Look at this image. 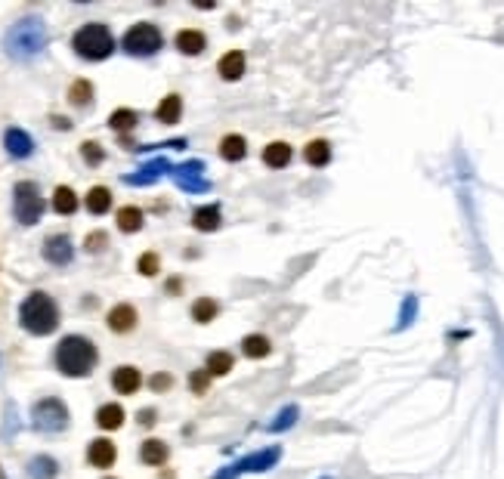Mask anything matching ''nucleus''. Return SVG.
Listing matches in <instances>:
<instances>
[{
  "instance_id": "33",
  "label": "nucleus",
  "mask_w": 504,
  "mask_h": 479,
  "mask_svg": "<svg viewBox=\"0 0 504 479\" xmlns=\"http://www.w3.org/2000/svg\"><path fill=\"white\" fill-rule=\"evenodd\" d=\"M136 269L143 275H155V273H158V254H143L139 263H136Z\"/></svg>"
},
{
  "instance_id": "26",
  "label": "nucleus",
  "mask_w": 504,
  "mask_h": 479,
  "mask_svg": "<svg viewBox=\"0 0 504 479\" xmlns=\"http://www.w3.org/2000/svg\"><path fill=\"white\" fill-rule=\"evenodd\" d=\"M118 229L121 232H139L143 229V211H139V207H121L118 211Z\"/></svg>"
},
{
  "instance_id": "15",
  "label": "nucleus",
  "mask_w": 504,
  "mask_h": 479,
  "mask_svg": "<svg viewBox=\"0 0 504 479\" xmlns=\"http://www.w3.org/2000/svg\"><path fill=\"white\" fill-rule=\"evenodd\" d=\"M217 72H220L223 81H238V77L245 74V56L238 50L226 53V56L220 59V65H217Z\"/></svg>"
},
{
  "instance_id": "39",
  "label": "nucleus",
  "mask_w": 504,
  "mask_h": 479,
  "mask_svg": "<svg viewBox=\"0 0 504 479\" xmlns=\"http://www.w3.org/2000/svg\"><path fill=\"white\" fill-rule=\"evenodd\" d=\"M53 124H56V127H62V130L72 127V124H68V118H53Z\"/></svg>"
},
{
  "instance_id": "19",
  "label": "nucleus",
  "mask_w": 504,
  "mask_h": 479,
  "mask_svg": "<svg viewBox=\"0 0 504 479\" xmlns=\"http://www.w3.org/2000/svg\"><path fill=\"white\" fill-rule=\"evenodd\" d=\"M84 201H87V211L99 216V214H105L108 207H112V192H108L105 185H93Z\"/></svg>"
},
{
  "instance_id": "18",
  "label": "nucleus",
  "mask_w": 504,
  "mask_h": 479,
  "mask_svg": "<svg viewBox=\"0 0 504 479\" xmlns=\"http://www.w3.org/2000/svg\"><path fill=\"white\" fill-rule=\"evenodd\" d=\"M192 223H195L198 232H214L217 226H220V207H217V204L198 207L195 216H192Z\"/></svg>"
},
{
  "instance_id": "9",
  "label": "nucleus",
  "mask_w": 504,
  "mask_h": 479,
  "mask_svg": "<svg viewBox=\"0 0 504 479\" xmlns=\"http://www.w3.org/2000/svg\"><path fill=\"white\" fill-rule=\"evenodd\" d=\"M72 242H68V235H50L44 244V257L53 263V266H65V263H72Z\"/></svg>"
},
{
  "instance_id": "30",
  "label": "nucleus",
  "mask_w": 504,
  "mask_h": 479,
  "mask_svg": "<svg viewBox=\"0 0 504 479\" xmlns=\"http://www.w3.org/2000/svg\"><path fill=\"white\" fill-rule=\"evenodd\" d=\"M232 371V355L229 353H211L207 355V374H229Z\"/></svg>"
},
{
  "instance_id": "25",
  "label": "nucleus",
  "mask_w": 504,
  "mask_h": 479,
  "mask_svg": "<svg viewBox=\"0 0 504 479\" xmlns=\"http://www.w3.org/2000/svg\"><path fill=\"white\" fill-rule=\"evenodd\" d=\"M306 161L313 167H322V164H328L331 161V149H328V143H325V139H313V143L306 145Z\"/></svg>"
},
{
  "instance_id": "5",
  "label": "nucleus",
  "mask_w": 504,
  "mask_h": 479,
  "mask_svg": "<svg viewBox=\"0 0 504 479\" xmlns=\"http://www.w3.org/2000/svg\"><path fill=\"white\" fill-rule=\"evenodd\" d=\"M13 211L22 226H34L44 214V198L34 183H19L13 189Z\"/></svg>"
},
{
  "instance_id": "7",
  "label": "nucleus",
  "mask_w": 504,
  "mask_h": 479,
  "mask_svg": "<svg viewBox=\"0 0 504 479\" xmlns=\"http://www.w3.org/2000/svg\"><path fill=\"white\" fill-rule=\"evenodd\" d=\"M31 417H34V427L44 433H59L65 430L68 424V408L62 405L59 399H41L34 408H31Z\"/></svg>"
},
{
  "instance_id": "14",
  "label": "nucleus",
  "mask_w": 504,
  "mask_h": 479,
  "mask_svg": "<svg viewBox=\"0 0 504 479\" xmlns=\"http://www.w3.org/2000/svg\"><path fill=\"white\" fill-rule=\"evenodd\" d=\"M205 44H207L205 34L195 28H183L180 34H176V50L186 53V56H198V53L205 50Z\"/></svg>"
},
{
  "instance_id": "36",
  "label": "nucleus",
  "mask_w": 504,
  "mask_h": 479,
  "mask_svg": "<svg viewBox=\"0 0 504 479\" xmlns=\"http://www.w3.org/2000/svg\"><path fill=\"white\" fill-rule=\"evenodd\" d=\"M207 377H211V374H207V368H205V371H195V374H192V381H189L192 390H195V393H205V390H207Z\"/></svg>"
},
{
  "instance_id": "24",
  "label": "nucleus",
  "mask_w": 504,
  "mask_h": 479,
  "mask_svg": "<svg viewBox=\"0 0 504 479\" xmlns=\"http://www.w3.org/2000/svg\"><path fill=\"white\" fill-rule=\"evenodd\" d=\"M242 353L247 355V359H263V355L269 353V340L263 334H247L242 340Z\"/></svg>"
},
{
  "instance_id": "8",
  "label": "nucleus",
  "mask_w": 504,
  "mask_h": 479,
  "mask_svg": "<svg viewBox=\"0 0 504 479\" xmlns=\"http://www.w3.org/2000/svg\"><path fill=\"white\" fill-rule=\"evenodd\" d=\"M278 461V448H266V452H257V454H247L245 461H238L232 470H226L220 479H229L232 473H257V470H269L273 464Z\"/></svg>"
},
{
  "instance_id": "2",
  "label": "nucleus",
  "mask_w": 504,
  "mask_h": 479,
  "mask_svg": "<svg viewBox=\"0 0 504 479\" xmlns=\"http://www.w3.org/2000/svg\"><path fill=\"white\" fill-rule=\"evenodd\" d=\"M19 322H22V328H25L28 334L46 337V334H53V331H56V324H59V309H56V303H53L50 294L34 291V294H28L25 303H22Z\"/></svg>"
},
{
  "instance_id": "13",
  "label": "nucleus",
  "mask_w": 504,
  "mask_h": 479,
  "mask_svg": "<svg viewBox=\"0 0 504 479\" xmlns=\"http://www.w3.org/2000/svg\"><path fill=\"white\" fill-rule=\"evenodd\" d=\"M134 324H136V309L134 306L121 303V306H115L112 313H108V328L118 331V334H127Z\"/></svg>"
},
{
  "instance_id": "28",
  "label": "nucleus",
  "mask_w": 504,
  "mask_h": 479,
  "mask_svg": "<svg viewBox=\"0 0 504 479\" xmlns=\"http://www.w3.org/2000/svg\"><path fill=\"white\" fill-rule=\"evenodd\" d=\"M56 470H59L56 461L46 458V454H44V458L31 461V476H34V479H56Z\"/></svg>"
},
{
  "instance_id": "11",
  "label": "nucleus",
  "mask_w": 504,
  "mask_h": 479,
  "mask_svg": "<svg viewBox=\"0 0 504 479\" xmlns=\"http://www.w3.org/2000/svg\"><path fill=\"white\" fill-rule=\"evenodd\" d=\"M4 145H6V152L13 155V158H28L31 149H34V143H31V136L25 133V130H19V127H10L4 133Z\"/></svg>"
},
{
  "instance_id": "12",
  "label": "nucleus",
  "mask_w": 504,
  "mask_h": 479,
  "mask_svg": "<svg viewBox=\"0 0 504 479\" xmlns=\"http://www.w3.org/2000/svg\"><path fill=\"white\" fill-rule=\"evenodd\" d=\"M139 383H143V377H139V371H136L134 365H121V368H115L112 386L121 393V396H130V393H136V390H139Z\"/></svg>"
},
{
  "instance_id": "23",
  "label": "nucleus",
  "mask_w": 504,
  "mask_h": 479,
  "mask_svg": "<svg viewBox=\"0 0 504 479\" xmlns=\"http://www.w3.org/2000/svg\"><path fill=\"white\" fill-rule=\"evenodd\" d=\"M53 207H56V214H75L77 211V195L68 185H59L56 192H53Z\"/></svg>"
},
{
  "instance_id": "29",
  "label": "nucleus",
  "mask_w": 504,
  "mask_h": 479,
  "mask_svg": "<svg viewBox=\"0 0 504 479\" xmlns=\"http://www.w3.org/2000/svg\"><path fill=\"white\" fill-rule=\"evenodd\" d=\"M214 315H217V303L211 297H201V300H195V306H192V319L195 322H214Z\"/></svg>"
},
{
  "instance_id": "10",
  "label": "nucleus",
  "mask_w": 504,
  "mask_h": 479,
  "mask_svg": "<svg viewBox=\"0 0 504 479\" xmlns=\"http://www.w3.org/2000/svg\"><path fill=\"white\" fill-rule=\"evenodd\" d=\"M115 458H118V452H115V442H108V439H93L90 448H87V461L99 470L112 467Z\"/></svg>"
},
{
  "instance_id": "37",
  "label": "nucleus",
  "mask_w": 504,
  "mask_h": 479,
  "mask_svg": "<svg viewBox=\"0 0 504 479\" xmlns=\"http://www.w3.org/2000/svg\"><path fill=\"white\" fill-rule=\"evenodd\" d=\"M170 383H174L170 374H155L152 377V390H170Z\"/></svg>"
},
{
  "instance_id": "22",
  "label": "nucleus",
  "mask_w": 504,
  "mask_h": 479,
  "mask_svg": "<svg viewBox=\"0 0 504 479\" xmlns=\"http://www.w3.org/2000/svg\"><path fill=\"white\" fill-rule=\"evenodd\" d=\"M245 152H247V143L238 133H229V136H223V143H220V155L226 161H242L245 158Z\"/></svg>"
},
{
  "instance_id": "40",
  "label": "nucleus",
  "mask_w": 504,
  "mask_h": 479,
  "mask_svg": "<svg viewBox=\"0 0 504 479\" xmlns=\"http://www.w3.org/2000/svg\"><path fill=\"white\" fill-rule=\"evenodd\" d=\"M105 479H112V476H105Z\"/></svg>"
},
{
  "instance_id": "17",
  "label": "nucleus",
  "mask_w": 504,
  "mask_h": 479,
  "mask_svg": "<svg viewBox=\"0 0 504 479\" xmlns=\"http://www.w3.org/2000/svg\"><path fill=\"white\" fill-rule=\"evenodd\" d=\"M180 114H183V99L176 96V93H170V96L161 99L155 118H158L161 124H176V121H180Z\"/></svg>"
},
{
  "instance_id": "27",
  "label": "nucleus",
  "mask_w": 504,
  "mask_h": 479,
  "mask_svg": "<svg viewBox=\"0 0 504 479\" xmlns=\"http://www.w3.org/2000/svg\"><path fill=\"white\" fill-rule=\"evenodd\" d=\"M136 112L134 108H118V112H112V118H108V124H112V130H134L136 127Z\"/></svg>"
},
{
  "instance_id": "21",
  "label": "nucleus",
  "mask_w": 504,
  "mask_h": 479,
  "mask_svg": "<svg viewBox=\"0 0 504 479\" xmlns=\"http://www.w3.org/2000/svg\"><path fill=\"white\" fill-rule=\"evenodd\" d=\"M96 424L103 430H118L121 424H124V408L121 405H115V402H108V405H103L96 412Z\"/></svg>"
},
{
  "instance_id": "20",
  "label": "nucleus",
  "mask_w": 504,
  "mask_h": 479,
  "mask_svg": "<svg viewBox=\"0 0 504 479\" xmlns=\"http://www.w3.org/2000/svg\"><path fill=\"white\" fill-rule=\"evenodd\" d=\"M291 161V145L288 143H269L263 149V164L269 167H285Z\"/></svg>"
},
{
  "instance_id": "38",
  "label": "nucleus",
  "mask_w": 504,
  "mask_h": 479,
  "mask_svg": "<svg viewBox=\"0 0 504 479\" xmlns=\"http://www.w3.org/2000/svg\"><path fill=\"white\" fill-rule=\"evenodd\" d=\"M139 424H143V427H152V424H155V412H152V408L139 412Z\"/></svg>"
},
{
  "instance_id": "32",
  "label": "nucleus",
  "mask_w": 504,
  "mask_h": 479,
  "mask_svg": "<svg viewBox=\"0 0 504 479\" xmlns=\"http://www.w3.org/2000/svg\"><path fill=\"white\" fill-rule=\"evenodd\" d=\"M81 155H84V161H87V164H103V145L99 143H84L81 145Z\"/></svg>"
},
{
  "instance_id": "31",
  "label": "nucleus",
  "mask_w": 504,
  "mask_h": 479,
  "mask_svg": "<svg viewBox=\"0 0 504 479\" xmlns=\"http://www.w3.org/2000/svg\"><path fill=\"white\" fill-rule=\"evenodd\" d=\"M68 99H72L75 105H87L93 99V84L90 81H75L72 90H68Z\"/></svg>"
},
{
  "instance_id": "34",
  "label": "nucleus",
  "mask_w": 504,
  "mask_h": 479,
  "mask_svg": "<svg viewBox=\"0 0 504 479\" xmlns=\"http://www.w3.org/2000/svg\"><path fill=\"white\" fill-rule=\"evenodd\" d=\"M294 417H297V408H294V405H291V408H285V412L278 414L273 424H269V430H285V427H291Z\"/></svg>"
},
{
  "instance_id": "35",
  "label": "nucleus",
  "mask_w": 504,
  "mask_h": 479,
  "mask_svg": "<svg viewBox=\"0 0 504 479\" xmlns=\"http://www.w3.org/2000/svg\"><path fill=\"white\" fill-rule=\"evenodd\" d=\"M105 242H108V238L103 235V232H93V235H87V242H84V247L96 254V251H103V244H105Z\"/></svg>"
},
{
  "instance_id": "16",
  "label": "nucleus",
  "mask_w": 504,
  "mask_h": 479,
  "mask_svg": "<svg viewBox=\"0 0 504 479\" xmlns=\"http://www.w3.org/2000/svg\"><path fill=\"white\" fill-rule=\"evenodd\" d=\"M139 458H143V464H149V467H161V464L167 461V445L161 442V439H146L143 448H139Z\"/></svg>"
},
{
  "instance_id": "1",
  "label": "nucleus",
  "mask_w": 504,
  "mask_h": 479,
  "mask_svg": "<svg viewBox=\"0 0 504 479\" xmlns=\"http://www.w3.org/2000/svg\"><path fill=\"white\" fill-rule=\"evenodd\" d=\"M96 346H93V340L81 337V334H68L59 340L56 346V368L62 371L65 377H84L90 374L93 368H96Z\"/></svg>"
},
{
  "instance_id": "6",
  "label": "nucleus",
  "mask_w": 504,
  "mask_h": 479,
  "mask_svg": "<svg viewBox=\"0 0 504 479\" xmlns=\"http://www.w3.org/2000/svg\"><path fill=\"white\" fill-rule=\"evenodd\" d=\"M124 50L130 56H152V53L161 50V31L152 22H139L124 34Z\"/></svg>"
},
{
  "instance_id": "4",
  "label": "nucleus",
  "mask_w": 504,
  "mask_h": 479,
  "mask_svg": "<svg viewBox=\"0 0 504 479\" xmlns=\"http://www.w3.org/2000/svg\"><path fill=\"white\" fill-rule=\"evenodd\" d=\"M72 46H75L77 56L99 62V59L112 56V50H115V37H112V31H108L103 22H90V25H84V28H77V31H75Z\"/></svg>"
},
{
  "instance_id": "3",
  "label": "nucleus",
  "mask_w": 504,
  "mask_h": 479,
  "mask_svg": "<svg viewBox=\"0 0 504 479\" xmlns=\"http://www.w3.org/2000/svg\"><path fill=\"white\" fill-rule=\"evenodd\" d=\"M6 53L15 59H28L34 53L44 50L46 44V31H44V22L41 19H22L6 31Z\"/></svg>"
}]
</instances>
